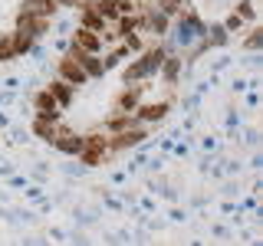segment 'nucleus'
<instances>
[{"mask_svg": "<svg viewBox=\"0 0 263 246\" xmlns=\"http://www.w3.org/2000/svg\"><path fill=\"white\" fill-rule=\"evenodd\" d=\"M60 4H82V0H60Z\"/></svg>", "mask_w": 263, "mask_h": 246, "instance_id": "obj_18", "label": "nucleus"}, {"mask_svg": "<svg viewBox=\"0 0 263 246\" xmlns=\"http://www.w3.org/2000/svg\"><path fill=\"white\" fill-rule=\"evenodd\" d=\"M240 16H247V20H253V7H250V4H240Z\"/></svg>", "mask_w": 263, "mask_h": 246, "instance_id": "obj_17", "label": "nucleus"}, {"mask_svg": "<svg viewBox=\"0 0 263 246\" xmlns=\"http://www.w3.org/2000/svg\"><path fill=\"white\" fill-rule=\"evenodd\" d=\"M161 66H164V76H168V79H178V72H181L178 59H161Z\"/></svg>", "mask_w": 263, "mask_h": 246, "instance_id": "obj_14", "label": "nucleus"}, {"mask_svg": "<svg viewBox=\"0 0 263 246\" xmlns=\"http://www.w3.org/2000/svg\"><path fill=\"white\" fill-rule=\"evenodd\" d=\"M76 46L82 53H99L102 49V33H92V30H76Z\"/></svg>", "mask_w": 263, "mask_h": 246, "instance_id": "obj_3", "label": "nucleus"}, {"mask_svg": "<svg viewBox=\"0 0 263 246\" xmlns=\"http://www.w3.org/2000/svg\"><path fill=\"white\" fill-rule=\"evenodd\" d=\"M33 105H36V112L56 115V105H60V102H56V95H53V92L46 89V92H36V98H33Z\"/></svg>", "mask_w": 263, "mask_h": 246, "instance_id": "obj_8", "label": "nucleus"}, {"mask_svg": "<svg viewBox=\"0 0 263 246\" xmlns=\"http://www.w3.org/2000/svg\"><path fill=\"white\" fill-rule=\"evenodd\" d=\"M164 115H168V102H158V105H145V109H138V118H142V121H161Z\"/></svg>", "mask_w": 263, "mask_h": 246, "instance_id": "obj_7", "label": "nucleus"}, {"mask_svg": "<svg viewBox=\"0 0 263 246\" xmlns=\"http://www.w3.org/2000/svg\"><path fill=\"white\" fill-rule=\"evenodd\" d=\"M56 115H46V112H40L36 115V121H33V131H36L43 141H53V135H56Z\"/></svg>", "mask_w": 263, "mask_h": 246, "instance_id": "obj_4", "label": "nucleus"}, {"mask_svg": "<svg viewBox=\"0 0 263 246\" xmlns=\"http://www.w3.org/2000/svg\"><path fill=\"white\" fill-rule=\"evenodd\" d=\"M13 56H16V49H13V36H0V63L13 59Z\"/></svg>", "mask_w": 263, "mask_h": 246, "instance_id": "obj_12", "label": "nucleus"}, {"mask_svg": "<svg viewBox=\"0 0 263 246\" xmlns=\"http://www.w3.org/2000/svg\"><path fill=\"white\" fill-rule=\"evenodd\" d=\"M60 79H66L69 86H82L89 76H86V69L79 66V59L76 56H66V59L60 63Z\"/></svg>", "mask_w": 263, "mask_h": 246, "instance_id": "obj_2", "label": "nucleus"}, {"mask_svg": "<svg viewBox=\"0 0 263 246\" xmlns=\"http://www.w3.org/2000/svg\"><path fill=\"white\" fill-rule=\"evenodd\" d=\"M82 27L92 30V33H102L105 30V16H99L96 10H86V13H82Z\"/></svg>", "mask_w": 263, "mask_h": 246, "instance_id": "obj_11", "label": "nucleus"}, {"mask_svg": "<svg viewBox=\"0 0 263 246\" xmlns=\"http://www.w3.org/2000/svg\"><path fill=\"white\" fill-rule=\"evenodd\" d=\"M23 13L53 16V13H56V0H23Z\"/></svg>", "mask_w": 263, "mask_h": 246, "instance_id": "obj_5", "label": "nucleus"}, {"mask_svg": "<svg viewBox=\"0 0 263 246\" xmlns=\"http://www.w3.org/2000/svg\"><path fill=\"white\" fill-rule=\"evenodd\" d=\"M161 59H164V53H161L158 46H155V49H148L142 59H138V63H132L128 69H125V82H135V79L148 76V72H155V69L161 66Z\"/></svg>", "mask_w": 263, "mask_h": 246, "instance_id": "obj_1", "label": "nucleus"}, {"mask_svg": "<svg viewBox=\"0 0 263 246\" xmlns=\"http://www.w3.org/2000/svg\"><path fill=\"white\" fill-rule=\"evenodd\" d=\"M109 125H112L115 131H122V128H128V125H135V121H132V118H128V115H115V118L109 121Z\"/></svg>", "mask_w": 263, "mask_h": 246, "instance_id": "obj_15", "label": "nucleus"}, {"mask_svg": "<svg viewBox=\"0 0 263 246\" xmlns=\"http://www.w3.org/2000/svg\"><path fill=\"white\" fill-rule=\"evenodd\" d=\"M138 141H145V128H135V131H125L122 128V135H115L112 138V148H132V145H138Z\"/></svg>", "mask_w": 263, "mask_h": 246, "instance_id": "obj_6", "label": "nucleus"}, {"mask_svg": "<svg viewBox=\"0 0 263 246\" xmlns=\"http://www.w3.org/2000/svg\"><path fill=\"white\" fill-rule=\"evenodd\" d=\"M13 49H16V56H20V53H30V49H33V33L16 30L13 33Z\"/></svg>", "mask_w": 263, "mask_h": 246, "instance_id": "obj_10", "label": "nucleus"}, {"mask_svg": "<svg viewBox=\"0 0 263 246\" xmlns=\"http://www.w3.org/2000/svg\"><path fill=\"white\" fill-rule=\"evenodd\" d=\"M260 43H263V30H253L250 36H247V46H250V49H257Z\"/></svg>", "mask_w": 263, "mask_h": 246, "instance_id": "obj_16", "label": "nucleus"}, {"mask_svg": "<svg viewBox=\"0 0 263 246\" xmlns=\"http://www.w3.org/2000/svg\"><path fill=\"white\" fill-rule=\"evenodd\" d=\"M49 92L56 95V102H60V105H69V102H72V86H69L66 79H56L53 86H49Z\"/></svg>", "mask_w": 263, "mask_h": 246, "instance_id": "obj_9", "label": "nucleus"}, {"mask_svg": "<svg viewBox=\"0 0 263 246\" xmlns=\"http://www.w3.org/2000/svg\"><path fill=\"white\" fill-rule=\"evenodd\" d=\"M119 109L122 112H132V109H138V92H125L119 98Z\"/></svg>", "mask_w": 263, "mask_h": 246, "instance_id": "obj_13", "label": "nucleus"}]
</instances>
